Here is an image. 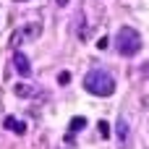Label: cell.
<instances>
[{"instance_id":"obj_1","label":"cell","mask_w":149,"mask_h":149,"mask_svg":"<svg viewBox=\"0 0 149 149\" xmlns=\"http://www.w3.org/2000/svg\"><path fill=\"white\" fill-rule=\"evenodd\" d=\"M84 89L89 94H94V97H110L115 92V79L105 68H94V71H89L84 76Z\"/></svg>"},{"instance_id":"obj_2","label":"cell","mask_w":149,"mask_h":149,"mask_svg":"<svg viewBox=\"0 0 149 149\" xmlns=\"http://www.w3.org/2000/svg\"><path fill=\"white\" fill-rule=\"evenodd\" d=\"M115 47L123 58H134L139 50H141V34L131 26H120L118 37H115Z\"/></svg>"},{"instance_id":"obj_3","label":"cell","mask_w":149,"mask_h":149,"mask_svg":"<svg viewBox=\"0 0 149 149\" xmlns=\"http://www.w3.org/2000/svg\"><path fill=\"white\" fill-rule=\"evenodd\" d=\"M37 34H39V26H37V24H31V26H24V29H18V31L13 34V39H10V42H13V45H18L21 39H34Z\"/></svg>"},{"instance_id":"obj_4","label":"cell","mask_w":149,"mask_h":149,"mask_svg":"<svg viewBox=\"0 0 149 149\" xmlns=\"http://www.w3.org/2000/svg\"><path fill=\"white\" fill-rule=\"evenodd\" d=\"M13 65H16V71H18L24 79L31 73V63H29V58H26L24 52H16V55H13Z\"/></svg>"},{"instance_id":"obj_5","label":"cell","mask_w":149,"mask_h":149,"mask_svg":"<svg viewBox=\"0 0 149 149\" xmlns=\"http://www.w3.org/2000/svg\"><path fill=\"white\" fill-rule=\"evenodd\" d=\"M3 126H5L8 131L18 134V136H24V134H26V123H24V120H18V118H13V115H8V118L3 120Z\"/></svg>"},{"instance_id":"obj_6","label":"cell","mask_w":149,"mask_h":149,"mask_svg":"<svg viewBox=\"0 0 149 149\" xmlns=\"http://www.w3.org/2000/svg\"><path fill=\"white\" fill-rule=\"evenodd\" d=\"M118 144H120V149H126V144H128V123H126V118H118Z\"/></svg>"},{"instance_id":"obj_7","label":"cell","mask_w":149,"mask_h":149,"mask_svg":"<svg viewBox=\"0 0 149 149\" xmlns=\"http://www.w3.org/2000/svg\"><path fill=\"white\" fill-rule=\"evenodd\" d=\"M81 128H86V118H81V115L71 118V126H68V141H71V139H73V134H76V131H81Z\"/></svg>"},{"instance_id":"obj_8","label":"cell","mask_w":149,"mask_h":149,"mask_svg":"<svg viewBox=\"0 0 149 149\" xmlns=\"http://www.w3.org/2000/svg\"><path fill=\"white\" fill-rule=\"evenodd\" d=\"M13 92H16L18 97H31V94H34V89H31V86H26V84H16V86H13Z\"/></svg>"},{"instance_id":"obj_9","label":"cell","mask_w":149,"mask_h":149,"mask_svg":"<svg viewBox=\"0 0 149 149\" xmlns=\"http://www.w3.org/2000/svg\"><path fill=\"white\" fill-rule=\"evenodd\" d=\"M97 128H100V136H105V139L110 136V126H107L105 120H100V123H97Z\"/></svg>"},{"instance_id":"obj_10","label":"cell","mask_w":149,"mask_h":149,"mask_svg":"<svg viewBox=\"0 0 149 149\" xmlns=\"http://www.w3.org/2000/svg\"><path fill=\"white\" fill-rule=\"evenodd\" d=\"M68 81H71V73H68V71H60V73H58V84H63V86H65Z\"/></svg>"},{"instance_id":"obj_11","label":"cell","mask_w":149,"mask_h":149,"mask_svg":"<svg viewBox=\"0 0 149 149\" xmlns=\"http://www.w3.org/2000/svg\"><path fill=\"white\" fill-rule=\"evenodd\" d=\"M107 45H110V39H107V37H102V39H97V47H100V50H107Z\"/></svg>"},{"instance_id":"obj_12","label":"cell","mask_w":149,"mask_h":149,"mask_svg":"<svg viewBox=\"0 0 149 149\" xmlns=\"http://www.w3.org/2000/svg\"><path fill=\"white\" fill-rule=\"evenodd\" d=\"M55 3H58V5H68L71 0H55Z\"/></svg>"},{"instance_id":"obj_13","label":"cell","mask_w":149,"mask_h":149,"mask_svg":"<svg viewBox=\"0 0 149 149\" xmlns=\"http://www.w3.org/2000/svg\"><path fill=\"white\" fill-rule=\"evenodd\" d=\"M18 3H21V0H18Z\"/></svg>"}]
</instances>
